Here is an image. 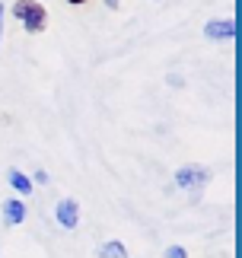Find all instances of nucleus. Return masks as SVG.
Segmentation results:
<instances>
[{
  "label": "nucleus",
  "instance_id": "obj_1",
  "mask_svg": "<svg viewBox=\"0 0 242 258\" xmlns=\"http://www.w3.org/2000/svg\"><path fill=\"white\" fill-rule=\"evenodd\" d=\"M13 16L26 26V32H32V35H38V32L48 29V10L38 4V0H16Z\"/></svg>",
  "mask_w": 242,
  "mask_h": 258
},
{
  "label": "nucleus",
  "instance_id": "obj_2",
  "mask_svg": "<svg viewBox=\"0 0 242 258\" xmlns=\"http://www.w3.org/2000/svg\"><path fill=\"white\" fill-rule=\"evenodd\" d=\"M207 182H210V169H207V166L188 163V166H182V169H175V185L182 188V191L198 195V191H201V188H204Z\"/></svg>",
  "mask_w": 242,
  "mask_h": 258
},
{
  "label": "nucleus",
  "instance_id": "obj_3",
  "mask_svg": "<svg viewBox=\"0 0 242 258\" xmlns=\"http://www.w3.org/2000/svg\"><path fill=\"white\" fill-rule=\"evenodd\" d=\"M54 220L64 226V230H77L80 226V204L74 198H60L57 207H54Z\"/></svg>",
  "mask_w": 242,
  "mask_h": 258
},
{
  "label": "nucleus",
  "instance_id": "obj_4",
  "mask_svg": "<svg viewBox=\"0 0 242 258\" xmlns=\"http://www.w3.org/2000/svg\"><path fill=\"white\" fill-rule=\"evenodd\" d=\"M204 38H210V42H229V38H236V19H210L204 26Z\"/></svg>",
  "mask_w": 242,
  "mask_h": 258
},
{
  "label": "nucleus",
  "instance_id": "obj_5",
  "mask_svg": "<svg viewBox=\"0 0 242 258\" xmlns=\"http://www.w3.org/2000/svg\"><path fill=\"white\" fill-rule=\"evenodd\" d=\"M0 214H4V223L7 226H19L29 217V207L19 201V198H7V201L0 204Z\"/></svg>",
  "mask_w": 242,
  "mask_h": 258
},
{
  "label": "nucleus",
  "instance_id": "obj_6",
  "mask_svg": "<svg viewBox=\"0 0 242 258\" xmlns=\"http://www.w3.org/2000/svg\"><path fill=\"white\" fill-rule=\"evenodd\" d=\"M7 178H10V185H13L19 195H29V191H32V185H35V182H29V175L23 169H10Z\"/></svg>",
  "mask_w": 242,
  "mask_h": 258
},
{
  "label": "nucleus",
  "instance_id": "obj_7",
  "mask_svg": "<svg viewBox=\"0 0 242 258\" xmlns=\"http://www.w3.org/2000/svg\"><path fill=\"white\" fill-rule=\"evenodd\" d=\"M96 258H128V249H125V242L112 239V242H105L102 249L96 252Z\"/></svg>",
  "mask_w": 242,
  "mask_h": 258
},
{
  "label": "nucleus",
  "instance_id": "obj_8",
  "mask_svg": "<svg viewBox=\"0 0 242 258\" xmlns=\"http://www.w3.org/2000/svg\"><path fill=\"white\" fill-rule=\"evenodd\" d=\"M163 258H188V252L182 249V245H169V249L163 252Z\"/></svg>",
  "mask_w": 242,
  "mask_h": 258
},
{
  "label": "nucleus",
  "instance_id": "obj_9",
  "mask_svg": "<svg viewBox=\"0 0 242 258\" xmlns=\"http://www.w3.org/2000/svg\"><path fill=\"white\" fill-rule=\"evenodd\" d=\"M32 178H35V182H38V185H45V182H48V172H45V169H38V172H35Z\"/></svg>",
  "mask_w": 242,
  "mask_h": 258
},
{
  "label": "nucleus",
  "instance_id": "obj_10",
  "mask_svg": "<svg viewBox=\"0 0 242 258\" xmlns=\"http://www.w3.org/2000/svg\"><path fill=\"white\" fill-rule=\"evenodd\" d=\"M0 38H4V4H0Z\"/></svg>",
  "mask_w": 242,
  "mask_h": 258
},
{
  "label": "nucleus",
  "instance_id": "obj_11",
  "mask_svg": "<svg viewBox=\"0 0 242 258\" xmlns=\"http://www.w3.org/2000/svg\"><path fill=\"white\" fill-rule=\"evenodd\" d=\"M105 7L108 10H118V0H105Z\"/></svg>",
  "mask_w": 242,
  "mask_h": 258
},
{
  "label": "nucleus",
  "instance_id": "obj_12",
  "mask_svg": "<svg viewBox=\"0 0 242 258\" xmlns=\"http://www.w3.org/2000/svg\"><path fill=\"white\" fill-rule=\"evenodd\" d=\"M67 4H70V7H80V4H86V0H67Z\"/></svg>",
  "mask_w": 242,
  "mask_h": 258
}]
</instances>
